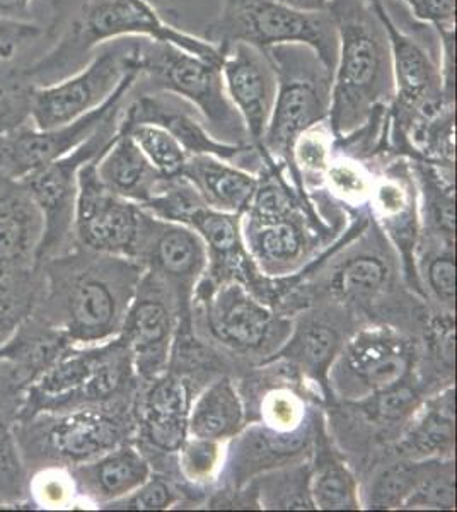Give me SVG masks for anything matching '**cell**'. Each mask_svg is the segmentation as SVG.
Listing matches in <instances>:
<instances>
[{"label":"cell","mask_w":457,"mask_h":512,"mask_svg":"<svg viewBox=\"0 0 457 512\" xmlns=\"http://www.w3.org/2000/svg\"><path fill=\"white\" fill-rule=\"evenodd\" d=\"M123 103L111 110L105 122L101 123V127L89 139L84 140L81 146L19 180L28 188L36 205L40 207L45 222L38 263L52 256L62 255L76 245L74 216L77 176L84 164L98 159L110 147L118 134Z\"/></svg>","instance_id":"ba28073f"},{"label":"cell","mask_w":457,"mask_h":512,"mask_svg":"<svg viewBox=\"0 0 457 512\" xmlns=\"http://www.w3.org/2000/svg\"><path fill=\"white\" fill-rule=\"evenodd\" d=\"M77 494L89 501L110 504L144 485L151 477V468L134 448L118 446L94 460L67 470Z\"/></svg>","instance_id":"2e32d148"},{"label":"cell","mask_w":457,"mask_h":512,"mask_svg":"<svg viewBox=\"0 0 457 512\" xmlns=\"http://www.w3.org/2000/svg\"><path fill=\"white\" fill-rule=\"evenodd\" d=\"M99 180L111 193L127 200L147 204L161 188L164 176L145 158L127 130L118 127V134L98 161Z\"/></svg>","instance_id":"e0dca14e"},{"label":"cell","mask_w":457,"mask_h":512,"mask_svg":"<svg viewBox=\"0 0 457 512\" xmlns=\"http://www.w3.org/2000/svg\"><path fill=\"white\" fill-rule=\"evenodd\" d=\"M188 221L195 226L198 233L202 234L217 255L227 258L238 250V227L234 217L229 216L227 212L205 209L200 205L198 209L191 212Z\"/></svg>","instance_id":"1f68e13d"},{"label":"cell","mask_w":457,"mask_h":512,"mask_svg":"<svg viewBox=\"0 0 457 512\" xmlns=\"http://www.w3.org/2000/svg\"><path fill=\"white\" fill-rule=\"evenodd\" d=\"M413 402H415V393L406 386L396 384L393 388L379 391L376 414L381 415L382 419H400L410 410Z\"/></svg>","instance_id":"ab89813d"},{"label":"cell","mask_w":457,"mask_h":512,"mask_svg":"<svg viewBox=\"0 0 457 512\" xmlns=\"http://www.w3.org/2000/svg\"><path fill=\"white\" fill-rule=\"evenodd\" d=\"M278 2L299 9V11L321 12L328 9L330 0H278ZM371 2H377V0H371Z\"/></svg>","instance_id":"7bdbcfd3"},{"label":"cell","mask_w":457,"mask_h":512,"mask_svg":"<svg viewBox=\"0 0 457 512\" xmlns=\"http://www.w3.org/2000/svg\"><path fill=\"white\" fill-rule=\"evenodd\" d=\"M43 233L45 222L28 188L0 176V282L36 274Z\"/></svg>","instance_id":"4fadbf2b"},{"label":"cell","mask_w":457,"mask_h":512,"mask_svg":"<svg viewBox=\"0 0 457 512\" xmlns=\"http://www.w3.org/2000/svg\"><path fill=\"white\" fill-rule=\"evenodd\" d=\"M350 361L357 376L377 393L400 384L410 371L405 347L384 337L359 338L350 350Z\"/></svg>","instance_id":"603a6c76"},{"label":"cell","mask_w":457,"mask_h":512,"mask_svg":"<svg viewBox=\"0 0 457 512\" xmlns=\"http://www.w3.org/2000/svg\"><path fill=\"white\" fill-rule=\"evenodd\" d=\"M156 256L162 270L176 277L197 274L205 262L200 239L185 227H171L162 234L157 243Z\"/></svg>","instance_id":"484cf974"},{"label":"cell","mask_w":457,"mask_h":512,"mask_svg":"<svg viewBox=\"0 0 457 512\" xmlns=\"http://www.w3.org/2000/svg\"><path fill=\"white\" fill-rule=\"evenodd\" d=\"M53 4L57 7L53 14L57 24H65L58 28L62 31L55 36L53 47L35 64L23 69L35 86L72 76L91 60L96 48L125 38L171 43L200 59L222 62L220 48L203 36L190 35L168 23L149 0H53Z\"/></svg>","instance_id":"6da1fadb"},{"label":"cell","mask_w":457,"mask_h":512,"mask_svg":"<svg viewBox=\"0 0 457 512\" xmlns=\"http://www.w3.org/2000/svg\"><path fill=\"white\" fill-rule=\"evenodd\" d=\"M340 344L338 333L328 325L311 323L297 338V355L314 369H326Z\"/></svg>","instance_id":"836d02e7"},{"label":"cell","mask_w":457,"mask_h":512,"mask_svg":"<svg viewBox=\"0 0 457 512\" xmlns=\"http://www.w3.org/2000/svg\"><path fill=\"white\" fill-rule=\"evenodd\" d=\"M41 291L33 315L74 344L105 342L120 330L125 267L115 256L74 245L38 263Z\"/></svg>","instance_id":"7a4b0ae2"},{"label":"cell","mask_w":457,"mask_h":512,"mask_svg":"<svg viewBox=\"0 0 457 512\" xmlns=\"http://www.w3.org/2000/svg\"><path fill=\"white\" fill-rule=\"evenodd\" d=\"M137 81L139 69L130 70L108 101L67 125L41 130L29 120L4 137H0V176H6L11 180H23L24 176H28L36 169L43 168L74 151L101 127V123L105 122L115 106L130 96Z\"/></svg>","instance_id":"30bf717a"},{"label":"cell","mask_w":457,"mask_h":512,"mask_svg":"<svg viewBox=\"0 0 457 512\" xmlns=\"http://www.w3.org/2000/svg\"><path fill=\"white\" fill-rule=\"evenodd\" d=\"M284 219L263 222L255 234V248L267 262L284 263L296 260L304 246L299 227Z\"/></svg>","instance_id":"f1b7e54d"},{"label":"cell","mask_w":457,"mask_h":512,"mask_svg":"<svg viewBox=\"0 0 457 512\" xmlns=\"http://www.w3.org/2000/svg\"><path fill=\"white\" fill-rule=\"evenodd\" d=\"M183 178L190 181L198 195L220 212H241L251 205L258 178L229 161L210 154H195L186 159Z\"/></svg>","instance_id":"d6986e66"},{"label":"cell","mask_w":457,"mask_h":512,"mask_svg":"<svg viewBox=\"0 0 457 512\" xmlns=\"http://www.w3.org/2000/svg\"><path fill=\"white\" fill-rule=\"evenodd\" d=\"M326 11L338 36L328 122L335 137H342L362 127L379 106L393 101V60L374 2L330 0Z\"/></svg>","instance_id":"3957f363"},{"label":"cell","mask_w":457,"mask_h":512,"mask_svg":"<svg viewBox=\"0 0 457 512\" xmlns=\"http://www.w3.org/2000/svg\"><path fill=\"white\" fill-rule=\"evenodd\" d=\"M222 77L227 96L243 120L251 146L265 161L263 137L277 96V76L267 52L236 43L222 50Z\"/></svg>","instance_id":"7c38bea8"},{"label":"cell","mask_w":457,"mask_h":512,"mask_svg":"<svg viewBox=\"0 0 457 512\" xmlns=\"http://www.w3.org/2000/svg\"><path fill=\"white\" fill-rule=\"evenodd\" d=\"M47 35V28L23 19L0 16V64L14 59L24 47Z\"/></svg>","instance_id":"e575fe53"},{"label":"cell","mask_w":457,"mask_h":512,"mask_svg":"<svg viewBox=\"0 0 457 512\" xmlns=\"http://www.w3.org/2000/svg\"><path fill=\"white\" fill-rule=\"evenodd\" d=\"M123 123H154L168 130L180 142L188 156L210 154L224 161H234L243 154L255 151L248 144H229L215 139L195 115V108L186 101L168 93H140L122 111Z\"/></svg>","instance_id":"5bb4252c"},{"label":"cell","mask_w":457,"mask_h":512,"mask_svg":"<svg viewBox=\"0 0 457 512\" xmlns=\"http://www.w3.org/2000/svg\"><path fill=\"white\" fill-rule=\"evenodd\" d=\"M24 391L21 381L0 361V501L7 509H38L29 494L31 477L16 437Z\"/></svg>","instance_id":"9a60e30c"},{"label":"cell","mask_w":457,"mask_h":512,"mask_svg":"<svg viewBox=\"0 0 457 512\" xmlns=\"http://www.w3.org/2000/svg\"><path fill=\"white\" fill-rule=\"evenodd\" d=\"M314 504L321 509H355L353 480L342 466L328 465L314 480Z\"/></svg>","instance_id":"d6a6232c"},{"label":"cell","mask_w":457,"mask_h":512,"mask_svg":"<svg viewBox=\"0 0 457 512\" xmlns=\"http://www.w3.org/2000/svg\"><path fill=\"white\" fill-rule=\"evenodd\" d=\"M33 88L23 69L0 74V137L31 120Z\"/></svg>","instance_id":"83f0119b"},{"label":"cell","mask_w":457,"mask_h":512,"mask_svg":"<svg viewBox=\"0 0 457 512\" xmlns=\"http://www.w3.org/2000/svg\"><path fill=\"white\" fill-rule=\"evenodd\" d=\"M41 291L40 268L35 275L18 282H0V345L28 318Z\"/></svg>","instance_id":"4316f807"},{"label":"cell","mask_w":457,"mask_h":512,"mask_svg":"<svg viewBox=\"0 0 457 512\" xmlns=\"http://www.w3.org/2000/svg\"><path fill=\"white\" fill-rule=\"evenodd\" d=\"M415 472H411L408 468H394L389 470L381 482L377 485L376 504L379 507L396 506L406 494H410L408 490L415 483Z\"/></svg>","instance_id":"f35d334b"},{"label":"cell","mask_w":457,"mask_h":512,"mask_svg":"<svg viewBox=\"0 0 457 512\" xmlns=\"http://www.w3.org/2000/svg\"><path fill=\"white\" fill-rule=\"evenodd\" d=\"M174 501L173 492L169 485L162 480H147L132 494L125 495L118 501L110 502L113 509H128V511H159L171 506Z\"/></svg>","instance_id":"8d00e7d4"},{"label":"cell","mask_w":457,"mask_h":512,"mask_svg":"<svg viewBox=\"0 0 457 512\" xmlns=\"http://www.w3.org/2000/svg\"><path fill=\"white\" fill-rule=\"evenodd\" d=\"M120 127L125 128L135 144L144 152L145 158L157 169L159 175L164 178H176L183 175L185 169V149L180 142L169 134L168 130L154 125V123H135L127 125L120 120Z\"/></svg>","instance_id":"d4e9b609"},{"label":"cell","mask_w":457,"mask_h":512,"mask_svg":"<svg viewBox=\"0 0 457 512\" xmlns=\"http://www.w3.org/2000/svg\"><path fill=\"white\" fill-rule=\"evenodd\" d=\"M190 391L185 381L164 376L154 383L144 403V432L162 451H180L188 436Z\"/></svg>","instance_id":"ffe728a7"},{"label":"cell","mask_w":457,"mask_h":512,"mask_svg":"<svg viewBox=\"0 0 457 512\" xmlns=\"http://www.w3.org/2000/svg\"><path fill=\"white\" fill-rule=\"evenodd\" d=\"M93 159L77 176L74 238L77 245L111 256H132L139 248L144 216L127 198L111 193L99 180Z\"/></svg>","instance_id":"8fae6325"},{"label":"cell","mask_w":457,"mask_h":512,"mask_svg":"<svg viewBox=\"0 0 457 512\" xmlns=\"http://www.w3.org/2000/svg\"><path fill=\"white\" fill-rule=\"evenodd\" d=\"M203 38L220 50L236 43L263 52L278 45H304L331 72L338 57V36L330 12L299 11L278 0H222Z\"/></svg>","instance_id":"8992f818"},{"label":"cell","mask_w":457,"mask_h":512,"mask_svg":"<svg viewBox=\"0 0 457 512\" xmlns=\"http://www.w3.org/2000/svg\"><path fill=\"white\" fill-rule=\"evenodd\" d=\"M267 55L277 76V96L263 137V164L280 156L292 166L297 139L330 117L333 72L304 45H278Z\"/></svg>","instance_id":"52a82bcc"},{"label":"cell","mask_w":457,"mask_h":512,"mask_svg":"<svg viewBox=\"0 0 457 512\" xmlns=\"http://www.w3.org/2000/svg\"><path fill=\"white\" fill-rule=\"evenodd\" d=\"M272 315L248 292L226 286L217 292L210 309V326L217 337L239 349L260 347L270 332Z\"/></svg>","instance_id":"44dd1931"},{"label":"cell","mask_w":457,"mask_h":512,"mask_svg":"<svg viewBox=\"0 0 457 512\" xmlns=\"http://www.w3.org/2000/svg\"><path fill=\"white\" fill-rule=\"evenodd\" d=\"M132 69H137L135 38L106 43L72 76L33 88L31 123L45 130L84 117L108 101Z\"/></svg>","instance_id":"9c48e42d"},{"label":"cell","mask_w":457,"mask_h":512,"mask_svg":"<svg viewBox=\"0 0 457 512\" xmlns=\"http://www.w3.org/2000/svg\"><path fill=\"white\" fill-rule=\"evenodd\" d=\"M135 55L142 93H168L178 96L202 115L212 135L229 144H244L246 130L238 111L227 96L220 62L200 59L171 43L139 38Z\"/></svg>","instance_id":"5b68a950"},{"label":"cell","mask_w":457,"mask_h":512,"mask_svg":"<svg viewBox=\"0 0 457 512\" xmlns=\"http://www.w3.org/2000/svg\"><path fill=\"white\" fill-rule=\"evenodd\" d=\"M127 422L116 403L41 412L18 420L16 437L29 477L41 470H69L122 446Z\"/></svg>","instance_id":"277c9868"},{"label":"cell","mask_w":457,"mask_h":512,"mask_svg":"<svg viewBox=\"0 0 457 512\" xmlns=\"http://www.w3.org/2000/svg\"><path fill=\"white\" fill-rule=\"evenodd\" d=\"M430 286L442 301H452L456 296V262L452 256H440L429 268Z\"/></svg>","instance_id":"60d3db41"},{"label":"cell","mask_w":457,"mask_h":512,"mask_svg":"<svg viewBox=\"0 0 457 512\" xmlns=\"http://www.w3.org/2000/svg\"><path fill=\"white\" fill-rule=\"evenodd\" d=\"M306 444L304 432L277 434L270 431L251 432L243 443L244 461L253 463L251 466L272 465L275 461L284 460L289 456L301 453Z\"/></svg>","instance_id":"f546056e"},{"label":"cell","mask_w":457,"mask_h":512,"mask_svg":"<svg viewBox=\"0 0 457 512\" xmlns=\"http://www.w3.org/2000/svg\"><path fill=\"white\" fill-rule=\"evenodd\" d=\"M171 330V318L164 304L154 299H140L127 316L125 342L137 361L140 373H154L162 361Z\"/></svg>","instance_id":"7402d4cb"},{"label":"cell","mask_w":457,"mask_h":512,"mask_svg":"<svg viewBox=\"0 0 457 512\" xmlns=\"http://www.w3.org/2000/svg\"><path fill=\"white\" fill-rule=\"evenodd\" d=\"M411 18L434 33L456 31V0H401Z\"/></svg>","instance_id":"d590c367"},{"label":"cell","mask_w":457,"mask_h":512,"mask_svg":"<svg viewBox=\"0 0 457 512\" xmlns=\"http://www.w3.org/2000/svg\"><path fill=\"white\" fill-rule=\"evenodd\" d=\"M72 345L76 344L64 332L31 313L0 345V361L28 388Z\"/></svg>","instance_id":"ac0fdd59"},{"label":"cell","mask_w":457,"mask_h":512,"mask_svg":"<svg viewBox=\"0 0 457 512\" xmlns=\"http://www.w3.org/2000/svg\"><path fill=\"white\" fill-rule=\"evenodd\" d=\"M243 422V407L238 393L229 381H219L205 391L190 410L188 432L198 439L219 441L239 431Z\"/></svg>","instance_id":"cb8c5ba5"},{"label":"cell","mask_w":457,"mask_h":512,"mask_svg":"<svg viewBox=\"0 0 457 512\" xmlns=\"http://www.w3.org/2000/svg\"><path fill=\"white\" fill-rule=\"evenodd\" d=\"M35 0H0V16L29 21V12Z\"/></svg>","instance_id":"b9f144b4"},{"label":"cell","mask_w":457,"mask_h":512,"mask_svg":"<svg viewBox=\"0 0 457 512\" xmlns=\"http://www.w3.org/2000/svg\"><path fill=\"white\" fill-rule=\"evenodd\" d=\"M388 277V267L374 256H360L338 272L335 277V291L342 296H371L379 291Z\"/></svg>","instance_id":"4dcf8cb0"},{"label":"cell","mask_w":457,"mask_h":512,"mask_svg":"<svg viewBox=\"0 0 457 512\" xmlns=\"http://www.w3.org/2000/svg\"><path fill=\"white\" fill-rule=\"evenodd\" d=\"M185 451L183 453V466H185L186 473L190 475L193 480L195 478H202L212 472V468L217 461V446L215 441L209 439H198L186 443L181 446Z\"/></svg>","instance_id":"74e56055"}]
</instances>
